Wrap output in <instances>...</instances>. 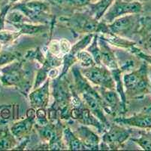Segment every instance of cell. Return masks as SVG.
<instances>
[{
  "label": "cell",
  "mask_w": 151,
  "mask_h": 151,
  "mask_svg": "<svg viewBox=\"0 0 151 151\" xmlns=\"http://www.w3.org/2000/svg\"><path fill=\"white\" fill-rule=\"evenodd\" d=\"M76 57L78 58V62H79L82 68H87L94 65H97L92 55L86 50H83L81 52H78L76 55Z\"/></svg>",
  "instance_id": "27"
},
{
  "label": "cell",
  "mask_w": 151,
  "mask_h": 151,
  "mask_svg": "<svg viewBox=\"0 0 151 151\" xmlns=\"http://www.w3.org/2000/svg\"><path fill=\"white\" fill-rule=\"evenodd\" d=\"M17 29L21 35H38L48 30V24L32 23L31 22H24L14 26Z\"/></svg>",
  "instance_id": "19"
},
{
  "label": "cell",
  "mask_w": 151,
  "mask_h": 151,
  "mask_svg": "<svg viewBox=\"0 0 151 151\" xmlns=\"http://www.w3.org/2000/svg\"><path fill=\"white\" fill-rule=\"evenodd\" d=\"M35 124V119L26 117L24 120H19L13 123V125L11 126L10 130L17 140L25 139L26 137L29 135Z\"/></svg>",
  "instance_id": "14"
},
{
  "label": "cell",
  "mask_w": 151,
  "mask_h": 151,
  "mask_svg": "<svg viewBox=\"0 0 151 151\" xmlns=\"http://www.w3.org/2000/svg\"><path fill=\"white\" fill-rule=\"evenodd\" d=\"M99 45L101 49V65L105 66L110 70L119 68V63L115 52L110 47L109 44L99 37Z\"/></svg>",
  "instance_id": "13"
},
{
  "label": "cell",
  "mask_w": 151,
  "mask_h": 151,
  "mask_svg": "<svg viewBox=\"0 0 151 151\" xmlns=\"http://www.w3.org/2000/svg\"><path fill=\"white\" fill-rule=\"evenodd\" d=\"M141 37V44L148 51H151V16L141 17L138 32Z\"/></svg>",
  "instance_id": "16"
},
{
  "label": "cell",
  "mask_w": 151,
  "mask_h": 151,
  "mask_svg": "<svg viewBox=\"0 0 151 151\" xmlns=\"http://www.w3.org/2000/svg\"><path fill=\"white\" fill-rule=\"evenodd\" d=\"M53 5L63 8H86L91 0H48Z\"/></svg>",
  "instance_id": "22"
},
{
  "label": "cell",
  "mask_w": 151,
  "mask_h": 151,
  "mask_svg": "<svg viewBox=\"0 0 151 151\" xmlns=\"http://www.w3.org/2000/svg\"><path fill=\"white\" fill-rule=\"evenodd\" d=\"M47 50L50 51L52 54L56 55V56L60 57V58H63V54L61 52V49H60V40H51L48 44Z\"/></svg>",
  "instance_id": "34"
},
{
  "label": "cell",
  "mask_w": 151,
  "mask_h": 151,
  "mask_svg": "<svg viewBox=\"0 0 151 151\" xmlns=\"http://www.w3.org/2000/svg\"><path fill=\"white\" fill-rule=\"evenodd\" d=\"M82 125L87 126H93L97 129V131L100 134H103L107 129L108 127L105 126L98 118H96L86 107L82 108V114L81 120H79Z\"/></svg>",
  "instance_id": "18"
},
{
  "label": "cell",
  "mask_w": 151,
  "mask_h": 151,
  "mask_svg": "<svg viewBox=\"0 0 151 151\" xmlns=\"http://www.w3.org/2000/svg\"><path fill=\"white\" fill-rule=\"evenodd\" d=\"M27 1H29V0H23L22 2H27Z\"/></svg>",
  "instance_id": "45"
},
{
  "label": "cell",
  "mask_w": 151,
  "mask_h": 151,
  "mask_svg": "<svg viewBox=\"0 0 151 151\" xmlns=\"http://www.w3.org/2000/svg\"><path fill=\"white\" fill-rule=\"evenodd\" d=\"M2 107H3V105H0V113H1V109H2Z\"/></svg>",
  "instance_id": "44"
},
{
  "label": "cell",
  "mask_w": 151,
  "mask_h": 151,
  "mask_svg": "<svg viewBox=\"0 0 151 151\" xmlns=\"http://www.w3.org/2000/svg\"><path fill=\"white\" fill-rule=\"evenodd\" d=\"M0 75H1V71H0Z\"/></svg>",
  "instance_id": "47"
},
{
  "label": "cell",
  "mask_w": 151,
  "mask_h": 151,
  "mask_svg": "<svg viewBox=\"0 0 151 151\" xmlns=\"http://www.w3.org/2000/svg\"><path fill=\"white\" fill-rule=\"evenodd\" d=\"M139 14L125 15L108 23L110 32L116 35L124 36L129 33H137L140 26Z\"/></svg>",
  "instance_id": "8"
},
{
  "label": "cell",
  "mask_w": 151,
  "mask_h": 151,
  "mask_svg": "<svg viewBox=\"0 0 151 151\" xmlns=\"http://www.w3.org/2000/svg\"><path fill=\"white\" fill-rule=\"evenodd\" d=\"M142 11L143 5L140 2H126L124 0H115L101 20L106 23H110L120 17L140 14Z\"/></svg>",
  "instance_id": "7"
},
{
  "label": "cell",
  "mask_w": 151,
  "mask_h": 151,
  "mask_svg": "<svg viewBox=\"0 0 151 151\" xmlns=\"http://www.w3.org/2000/svg\"><path fill=\"white\" fill-rule=\"evenodd\" d=\"M50 69L46 67L45 66H42L40 69H38L36 72V76H35V81H34L32 89H36L38 87L42 85L48 79V72Z\"/></svg>",
  "instance_id": "28"
},
{
  "label": "cell",
  "mask_w": 151,
  "mask_h": 151,
  "mask_svg": "<svg viewBox=\"0 0 151 151\" xmlns=\"http://www.w3.org/2000/svg\"><path fill=\"white\" fill-rule=\"evenodd\" d=\"M24 22H31L29 19L23 15L21 12L17 9L11 8L8 12L5 18V23H10L12 26L19 24V23H24Z\"/></svg>",
  "instance_id": "24"
},
{
  "label": "cell",
  "mask_w": 151,
  "mask_h": 151,
  "mask_svg": "<svg viewBox=\"0 0 151 151\" xmlns=\"http://www.w3.org/2000/svg\"><path fill=\"white\" fill-rule=\"evenodd\" d=\"M50 79L48 78L43 85L29 93V99L32 107L38 109L47 107L50 99Z\"/></svg>",
  "instance_id": "11"
},
{
  "label": "cell",
  "mask_w": 151,
  "mask_h": 151,
  "mask_svg": "<svg viewBox=\"0 0 151 151\" xmlns=\"http://www.w3.org/2000/svg\"><path fill=\"white\" fill-rule=\"evenodd\" d=\"M49 123L47 119V113L45 108L41 107L36 109V117H35V125H45Z\"/></svg>",
  "instance_id": "33"
},
{
  "label": "cell",
  "mask_w": 151,
  "mask_h": 151,
  "mask_svg": "<svg viewBox=\"0 0 151 151\" xmlns=\"http://www.w3.org/2000/svg\"><path fill=\"white\" fill-rule=\"evenodd\" d=\"M123 82L127 98L140 99L150 94L148 63L145 61L137 70L125 73Z\"/></svg>",
  "instance_id": "1"
},
{
  "label": "cell",
  "mask_w": 151,
  "mask_h": 151,
  "mask_svg": "<svg viewBox=\"0 0 151 151\" xmlns=\"http://www.w3.org/2000/svg\"><path fill=\"white\" fill-rule=\"evenodd\" d=\"M85 50L87 51L92 55V57H93L97 65H101V49H100L99 45L98 33H95L94 36H93V40Z\"/></svg>",
  "instance_id": "23"
},
{
  "label": "cell",
  "mask_w": 151,
  "mask_h": 151,
  "mask_svg": "<svg viewBox=\"0 0 151 151\" xmlns=\"http://www.w3.org/2000/svg\"><path fill=\"white\" fill-rule=\"evenodd\" d=\"M63 58L56 56L47 50L46 56H45V62L42 66H46L49 69L57 68L63 65Z\"/></svg>",
  "instance_id": "30"
},
{
  "label": "cell",
  "mask_w": 151,
  "mask_h": 151,
  "mask_svg": "<svg viewBox=\"0 0 151 151\" xmlns=\"http://www.w3.org/2000/svg\"><path fill=\"white\" fill-rule=\"evenodd\" d=\"M21 36L20 32H10L2 30L0 31V43L2 45H8L19 38Z\"/></svg>",
  "instance_id": "32"
},
{
  "label": "cell",
  "mask_w": 151,
  "mask_h": 151,
  "mask_svg": "<svg viewBox=\"0 0 151 151\" xmlns=\"http://www.w3.org/2000/svg\"><path fill=\"white\" fill-rule=\"evenodd\" d=\"M94 34L95 33L86 34L81 39H80L78 42H77L76 43L74 44V45L71 46V51L69 52V53L71 54V55H73L76 56V55L78 52H81V51H83V50L86 49V47L90 45V42H91L92 40H93Z\"/></svg>",
  "instance_id": "26"
},
{
  "label": "cell",
  "mask_w": 151,
  "mask_h": 151,
  "mask_svg": "<svg viewBox=\"0 0 151 151\" xmlns=\"http://www.w3.org/2000/svg\"><path fill=\"white\" fill-rule=\"evenodd\" d=\"M132 141L144 150H151V133L149 130L143 129L140 131V137L132 138Z\"/></svg>",
  "instance_id": "25"
},
{
  "label": "cell",
  "mask_w": 151,
  "mask_h": 151,
  "mask_svg": "<svg viewBox=\"0 0 151 151\" xmlns=\"http://www.w3.org/2000/svg\"><path fill=\"white\" fill-rule=\"evenodd\" d=\"M132 131L123 128L120 124L110 125L109 128L103 133L101 138L100 149L117 150L131 137Z\"/></svg>",
  "instance_id": "5"
},
{
  "label": "cell",
  "mask_w": 151,
  "mask_h": 151,
  "mask_svg": "<svg viewBox=\"0 0 151 151\" xmlns=\"http://www.w3.org/2000/svg\"><path fill=\"white\" fill-rule=\"evenodd\" d=\"M114 1L115 0H99L96 2H92L87 6L89 8L88 13L95 19L100 20Z\"/></svg>",
  "instance_id": "21"
},
{
  "label": "cell",
  "mask_w": 151,
  "mask_h": 151,
  "mask_svg": "<svg viewBox=\"0 0 151 151\" xmlns=\"http://www.w3.org/2000/svg\"><path fill=\"white\" fill-rule=\"evenodd\" d=\"M126 2H140L142 3V2H146V1H148V0H124Z\"/></svg>",
  "instance_id": "40"
},
{
  "label": "cell",
  "mask_w": 151,
  "mask_h": 151,
  "mask_svg": "<svg viewBox=\"0 0 151 151\" xmlns=\"http://www.w3.org/2000/svg\"><path fill=\"white\" fill-rule=\"evenodd\" d=\"M12 5L10 3H8L7 5H4L0 11V31L5 30L6 15L12 8Z\"/></svg>",
  "instance_id": "35"
},
{
  "label": "cell",
  "mask_w": 151,
  "mask_h": 151,
  "mask_svg": "<svg viewBox=\"0 0 151 151\" xmlns=\"http://www.w3.org/2000/svg\"><path fill=\"white\" fill-rule=\"evenodd\" d=\"M59 76H60V71L57 68H51L49 70L48 78H50V80L58 78Z\"/></svg>",
  "instance_id": "39"
},
{
  "label": "cell",
  "mask_w": 151,
  "mask_h": 151,
  "mask_svg": "<svg viewBox=\"0 0 151 151\" xmlns=\"http://www.w3.org/2000/svg\"><path fill=\"white\" fill-rule=\"evenodd\" d=\"M96 90L105 103V112L107 113L114 116L118 114L120 110L123 113L126 111V108L122 104L120 95H118L116 90L108 89L101 87H98Z\"/></svg>",
  "instance_id": "9"
},
{
  "label": "cell",
  "mask_w": 151,
  "mask_h": 151,
  "mask_svg": "<svg viewBox=\"0 0 151 151\" xmlns=\"http://www.w3.org/2000/svg\"><path fill=\"white\" fill-rule=\"evenodd\" d=\"M21 0H9V2L11 5H14V4H16L17 2H20Z\"/></svg>",
  "instance_id": "41"
},
{
  "label": "cell",
  "mask_w": 151,
  "mask_h": 151,
  "mask_svg": "<svg viewBox=\"0 0 151 151\" xmlns=\"http://www.w3.org/2000/svg\"><path fill=\"white\" fill-rule=\"evenodd\" d=\"M92 1V2H97V1H99V0H91Z\"/></svg>",
  "instance_id": "43"
},
{
  "label": "cell",
  "mask_w": 151,
  "mask_h": 151,
  "mask_svg": "<svg viewBox=\"0 0 151 151\" xmlns=\"http://www.w3.org/2000/svg\"><path fill=\"white\" fill-rule=\"evenodd\" d=\"M5 124L6 123L0 124V150L14 149L17 147V140Z\"/></svg>",
  "instance_id": "20"
},
{
  "label": "cell",
  "mask_w": 151,
  "mask_h": 151,
  "mask_svg": "<svg viewBox=\"0 0 151 151\" xmlns=\"http://www.w3.org/2000/svg\"><path fill=\"white\" fill-rule=\"evenodd\" d=\"M19 55L14 52L0 50V66H6L18 60Z\"/></svg>",
  "instance_id": "29"
},
{
  "label": "cell",
  "mask_w": 151,
  "mask_h": 151,
  "mask_svg": "<svg viewBox=\"0 0 151 151\" xmlns=\"http://www.w3.org/2000/svg\"><path fill=\"white\" fill-rule=\"evenodd\" d=\"M63 70H62L61 73L60 74L59 77H64L66 75L67 72L71 67H72L75 63L78 62V58L75 55H71L70 53L66 54L63 57Z\"/></svg>",
  "instance_id": "31"
},
{
  "label": "cell",
  "mask_w": 151,
  "mask_h": 151,
  "mask_svg": "<svg viewBox=\"0 0 151 151\" xmlns=\"http://www.w3.org/2000/svg\"><path fill=\"white\" fill-rule=\"evenodd\" d=\"M99 37L106 41L109 45H114V46L118 47V48L127 49L129 52H131L132 50L134 47H136L137 45V43L135 42L123 38V36L114 34L111 32L107 33L99 34Z\"/></svg>",
  "instance_id": "15"
},
{
  "label": "cell",
  "mask_w": 151,
  "mask_h": 151,
  "mask_svg": "<svg viewBox=\"0 0 151 151\" xmlns=\"http://www.w3.org/2000/svg\"><path fill=\"white\" fill-rule=\"evenodd\" d=\"M60 21L74 33L80 34L97 33L100 20L95 19L87 13H76L71 17H62Z\"/></svg>",
  "instance_id": "4"
},
{
  "label": "cell",
  "mask_w": 151,
  "mask_h": 151,
  "mask_svg": "<svg viewBox=\"0 0 151 151\" xmlns=\"http://www.w3.org/2000/svg\"><path fill=\"white\" fill-rule=\"evenodd\" d=\"M60 49H61V52L63 55L64 56L66 54L69 53L71 48V44L68 39H62L60 40Z\"/></svg>",
  "instance_id": "38"
},
{
  "label": "cell",
  "mask_w": 151,
  "mask_h": 151,
  "mask_svg": "<svg viewBox=\"0 0 151 151\" xmlns=\"http://www.w3.org/2000/svg\"><path fill=\"white\" fill-rule=\"evenodd\" d=\"M149 131H150V133H151V128H150V129H149Z\"/></svg>",
  "instance_id": "46"
},
{
  "label": "cell",
  "mask_w": 151,
  "mask_h": 151,
  "mask_svg": "<svg viewBox=\"0 0 151 151\" xmlns=\"http://www.w3.org/2000/svg\"><path fill=\"white\" fill-rule=\"evenodd\" d=\"M114 123L141 129L149 130L151 128V107H146L140 113L130 117L119 116L115 119Z\"/></svg>",
  "instance_id": "10"
},
{
  "label": "cell",
  "mask_w": 151,
  "mask_h": 151,
  "mask_svg": "<svg viewBox=\"0 0 151 151\" xmlns=\"http://www.w3.org/2000/svg\"><path fill=\"white\" fill-rule=\"evenodd\" d=\"M74 132L81 141L83 144L86 147V150H99L101 138L98 134L90 129L87 125H82L78 126Z\"/></svg>",
  "instance_id": "12"
},
{
  "label": "cell",
  "mask_w": 151,
  "mask_h": 151,
  "mask_svg": "<svg viewBox=\"0 0 151 151\" xmlns=\"http://www.w3.org/2000/svg\"><path fill=\"white\" fill-rule=\"evenodd\" d=\"M12 9H17L27 17L31 22L45 24L50 21V7L47 2L39 0H29L27 2L12 5Z\"/></svg>",
  "instance_id": "3"
},
{
  "label": "cell",
  "mask_w": 151,
  "mask_h": 151,
  "mask_svg": "<svg viewBox=\"0 0 151 151\" xmlns=\"http://www.w3.org/2000/svg\"><path fill=\"white\" fill-rule=\"evenodd\" d=\"M10 107V105H3V107L1 109L0 119H1L2 123H6L12 117V112H11Z\"/></svg>",
  "instance_id": "37"
},
{
  "label": "cell",
  "mask_w": 151,
  "mask_h": 151,
  "mask_svg": "<svg viewBox=\"0 0 151 151\" xmlns=\"http://www.w3.org/2000/svg\"><path fill=\"white\" fill-rule=\"evenodd\" d=\"M0 71V82L2 85L6 87H14L19 88L21 92L28 93V91L31 88L27 80L22 62L16 61L5 66Z\"/></svg>",
  "instance_id": "2"
},
{
  "label": "cell",
  "mask_w": 151,
  "mask_h": 151,
  "mask_svg": "<svg viewBox=\"0 0 151 151\" xmlns=\"http://www.w3.org/2000/svg\"><path fill=\"white\" fill-rule=\"evenodd\" d=\"M63 141L67 149L71 150H86V147L83 144L78 137L71 131L69 127H65L62 131Z\"/></svg>",
  "instance_id": "17"
},
{
  "label": "cell",
  "mask_w": 151,
  "mask_h": 151,
  "mask_svg": "<svg viewBox=\"0 0 151 151\" xmlns=\"http://www.w3.org/2000/svg\"><path fill=\"white\" fill-rule=\"evenodd\" d=\"M150 94L151 95V75H150Z\"/></svg>",
  "instance_id": "42"
},
{
  "label": "cell",
  "mask_w": 151,
  "mask_h": 151,
  "mask_svg": "<svg viewBox=\"0 0 151 151\" xmlns=\"http://www.w3.org/2000/svg\"><path fill=\"white\" fill-rule=\"evenodd\" d=\"M81 72L90 83L97 87L115 90V82L109 69L103 65L81 68Z\"/></svg>",
  "instance_id": "6"
},
{
  "label": "cell",
  "mask_w": 151,
  "mask_h": 151,
  "mask_svg": "<svg viewBox=\"0 0 151 151\" xmlns=\"http://www.w3.org/2000/svg\"><path fill=\"white\" fill-rule=\"evenodd\" d=\"M131 53L134 55L135 56L138 57V58H141V59H142L143 61H145L146 63L151 65V55H147V54L146 53H144V52L137 46L134 47V48L132 50Z\"/></svg>",
  "instance_id": "36"
}]
</instances>
